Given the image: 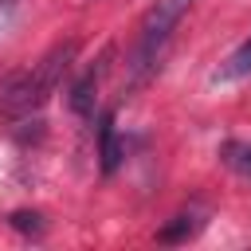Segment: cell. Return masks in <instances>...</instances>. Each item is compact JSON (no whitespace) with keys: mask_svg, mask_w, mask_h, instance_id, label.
<instances>
[{"mask_svg":"<svg viewBox=\"0 0 251 251\" xmlns=\"http://www.w3.org/2000/svg\"><path fill=\"white\" fill-rule=\"evenodd\" d=\"M224 161H227L235 173L251 176V141H227V145H224Z\"/></svg>","mask_w":251,"mask_h":251,"instance_id":"52a82bcc","label":"cell"},{"mask_svg":"<svg viewBox=\"0 0 251 251\" xmlns=\"http://www.w3.org/2000/svg\"><path fill=\"white\" fill-rule=\"evenodd\" d=\"M98 157H102V173H106V176L118 173V165H122V157H126V149H122V141H118L114 114H102V122H98Z\"/></svg>","mask_w":251,"mask_h":251,"instance_id":"277c9868","label":"cell"},{"mask_svg":"<svg viewBox=\"0 0 251 251\" xmlns=\"http://www.w3.org/2000/svg\"><path fill=\"white\" fill-rule=\"evenodd\" d=\"M251 75V39H243L212 75V82H235V78H247Z\"/></svg>","mask_w":251,"mask_h":251,"instance_id":"5b68a950","label":"cell"},{"mask_svg":"<svg viewBox=\"0 0 251 251\" xmlns=\"http://www.w3.org/2000/svg\"><path fill=\"white\" fill-rule=\"evenodd\" d=\"M188 4H192V0H157V4L145 12V20H141V31H137V47H133V55H129L133 82H145V75L157 67V59H161L165 43L173 39L176 24L184 20Z\"/></svg>","mask_w":251,"mask_h":251,"instance_id":"7a4b0ae2","label":"cell"},{"mask_svg":"<svg viewBox=\"0 0 251 251\" xmlns=\"http://www.w3.org/2000/svg\"><path fill=\"white\" fill-rule=\"evenodd\" d=\"M78 55V43L67 39V43H55L39 63L24 67V71H12L8 78H0V114L8 118H24L31 110H39L63 82V75L71 71Z\"/></svg>","mask_w":251,"mask_h":251,"instance_id":"6da1fadb","label":"cell"},{"mask_svg":"<svg viewBox=\"0 0 251 251\" xmlns=\"http://www.w3.org/2000/svg\"><path fill=\"white\" fill-rule=\"evenodd\" d=\"M8 224H12L16 231H24V235H43V216H39V212H12Z\"/></svg>","mask_w":251,"mask_h":251,"instance_id":"ba28073f","label":"cell"},{"mask_svg":"<svg viewBox=\"0 0 251 251\" xmlns=\"http://www.w3.org/2000/svg\"><path fill=\"white\" fill-rule=\"evenodd\" d=\"M200 227H204V220H200L196 212H180V216H173V220L157 231V243H184V239H192Z\"/></svg>","mask_w":251,"mask_h":251,"instance_id":"8992f818","label":"cell"},{"mask_svg":"<svg viewBox=\"0 0 251 251\" xmlns=\"http://www.w3.org/2000/svg\"><path fill=\"white\" fill-rule=\"evenodd\" d=\"M106 71H110V51H102V59H98L94 67H86L82 78L71 86V110H75V114H90V110H94V98H98V86H102Z\"/></svg>","mask_w":251,"mask_h":251,"instance_id":"3957f363","label":"cell"}]
</instances>
